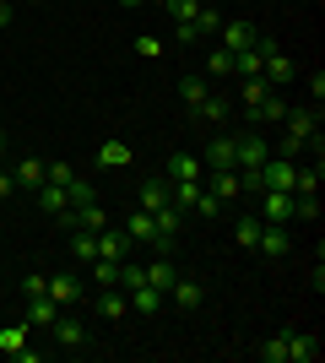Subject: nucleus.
Wrapping results in <instances>:
<instances>
[{
  "mask_svg": "<svg viewBox=\"0 0 325 363\" xmlns=\"http://www.w3.org/2000/svg\"><path fill=\"white\" fill-rule=\"evenodd\" d=\"M87 266H93V282H98V288H120V260H103V255H98V260H87Z\"/></svg>",
  "mask_w": 325,
  "mask_h": 363,
  "instance_id": "29",
  "label": "nucleus"
},
{
  "mask_svg": "<svg viewBox=\"0 0 325 363\" xmlns=\"http://www.w3.org/2000/svg\"><path fill=\"white\" fill-rule=\"evenodd\" d=\"M141 277H147V288L169 293V288H173V277H179V266H173V260H147V266H141Z\"/></svg>",
  "mask_w": 325,
  "mask_h": 363,
  "instance_id": "21",
  "label": "nucleus"
},
{
  "mask_svg": "<svg viewBox=\"0 0 325 363\" xmlns=\"http://www.w3.org/2000/svg\"><path fill=\"white\" fill-rule=\"evenodd\" d=\"M206 76H233V55H228L222 44L212 49V60H206Z\"/></svg>",
  "mask_w": 325,
  "mask_h": 363,
  "instance_id": "36",
  "label": "nucleus"
},
{
  "mask_svg": "<svg viewBox=\"0 0 325 363\" xmlns=\"http://www.w3.org/2000/svg\"><path fill=\"white\" fill-rule=\"evenodd\" d=\"M130 157H136V152H130V141H120V136L98 141V168H125Z\"/></svg>",
  "mask_w": 325,
  "mask_h": 363,
  "instance_id": "18",
  "label": "nucleus"
},
{
  "mask_svg": "<svg viewBox=\"0 0 325 363\" xmlns=\"http://www.w3.org/2000/svg\"><path fill=\"white\" fill-rule=\"evenodd\" d=\"M136 55H141V60H157V55H163V38L141 33V38H136Z\"/></svg>",
  "mask_w": 325,
  "mask_h": 363,
  "instance_id": "39",
  "label": "nucleus"
},
{
  "mask_svg": "<svg viewBox=\"0 0 325 363\" xmlns=\"http://www.w3.org/2000/svg\"><path fill=\"white\" fill-rule=\"evenodd\" d=\"M293 190H261V223H293Z\"/></svg>",
  "mask_w": 325,
  "mask_h": 363,
  "instance_id": "5",
  "label": "nucleus"
},
{
  "mask_svg": "<svg viewBox=\"0 0 325 363\" xmlns=\"http://www.w3.org/2000/svg\"><path fill=\"white\" fill-rule=\"evenodd\" d=\"M201 163H206V168H239V152H233V136H228V130H222V136H212V141H206Z\"/></svg>",
  "mask_w": 325,
  "mask_h": 363,
  "instance_id": "13",
  "label": "nucleus"
},
{
  "mask_svg": "<svg viewBox=\"0 0 325 363\" xmlns=\"http://www.w3.org/2000/svg\"><path fill=\"white\" fill-rule=\"evenodd\" d=\"M147 6H163V0H147Z\"/></svg>",
  "mask_w": 325,
  "mask_h": 363,
  "instance_id": "47",
  "label": "nucleus"
},
{
  "mask_svg": "<svg viewBox=\"0 0 325 363\" xmlns=\"http://www.w3.org/2000/svg\"><path fill=\"white\" fill-rule=\"evenodd\" d=\"M320 358V336L314 331H287V363H314Z\"/></svg>",
  "mask_w": 325,
  "mask_h": 363,
  "instance_id": "14",
  "label": "nucleus"
},
{
  "mask_svg": "<svg viewBox=\"0 0 325 363\" xmlns=\"http://www.w3.org/2000/svg\"><path fill=\"white\" fill-rule=\"evenodd\" d=\"M65 196H71V206H87V201H93V184H87V179L76 174V179L65 184Z\"/></svg>",
  "mask_w": 325,
  "mask_h": 363,
  "instance_id": "38",
  "label": "nucleus"
},
{
  "mask_svg": "<svg viewBox=\"0 0 325 363\" xmlns=\"http://www.w3.org/2000/svg\"><path fill=\"white\" fill-rule=\"evenodd\" d=\"M38 206H44L49 217H60L65 206H71V196H65V184H49V179H44V184H38Z\"/></svg>",
  "mask_w": 325,
  "mask_h": 363,
  "instance_id": "27",
  "label": "nucleus"
},
{
  "mask_svg": "<svg viewBox=\"0 0 325 363\" xmlns=\"http://www.w3.org/2000/svg\"><path fill=\"white\" fill-rule=\"evenodd\" d=\"M136 206H141V212H163V206H169V174L141 184V201H136Z\"/></svg>",
  "mask_w": 325,
  "mask_h": 363,
  "instance_id": "24",
  "label": "nucleus"
},
{
  "mask_svg": "<svg viewBox=\"0 0 325 363\" xmlns=\"http://www.w3.org/2000/svg\"><path fill=\"white\" fill-rule=\"evenodd\" d=\"M233 239H239V250H255V239H261V217H239V223H233Z\"/></svg>",
  "mask_w": 325,
  "mask_h": 363,
  "instance_id": "33",
  "label": "nucleus"
},
{
  "mask_svg": "<svg viewBox=\"0 0 325 363\" xmlns=\"http://www.w3.org/2000/svg\"><path fill=\"white\" fill-rule=\"evenodd\" d=\"M163 174H169V179H201V174H206V163L195 157V152H173Z\"/></svg>",
  "mask_w": 325,
  "mask_h": 363,
  "instance_id": "20",
  "label": "nucleus"
},
{
  "mask_svg": "<svg viewBox=\"0 0 325 363\" xmlns=\"http://www.w3.org/2000/svg\"><path fill=\"white\" fill-rule=\"evenodd\" d=\"M0 28H11V0H0Z\"/></svg>",
  "mask_w": 325,
  "mask_h": 363,
  "instance_id": "44",
  "label": "nucleus"
},
{
  "mask_svg": "<svg viewBox=\"0 0 325 363\" xmlns=\"http://www.w3.org/2000/svg\"><path fill=\"white\" fill-rule=\"evenodd\" d=\"M261 363H287V331L271 336V342H261Z\"/></svg>",
  "mask_w": 325,
  "mask_h": 363,
  "instance_id": "35",
  "label": "nucleus"
},
{
  "mask_svg": "<svg viewBox=\"0 0 325 363\" xmlns=\"http://www.w3.org/2000/svg\"><path fill=\"white\" fill-rule=\"evenodd\" d=\"M44 179H49V163H44V157H22V163H16V190H38Z\"/></svg>",
  "mask_w": 325,
  "mask_h": 363,
  "instance_id": "22",
  "label": "nucleus"
},
{
  "mask_svg": "<svg viewBox=\"0 0 325 363\" xmlns=\"http://www.w3.org/2000/svg\"><path fill=\"white\" fill-rule=\"evenodd\" d=\"M55 315H60V303L49 298V293H38V298H28V325H38V331H49V325H55Z\"/></svg>",
  "mask_w": 325,
  "mask_h": 363,
  "instance_id": "23",
  "label": "nucleus"
},
{
  "mask_svg": "<svg viewBox=\"0 0 325 363\" xmlns=\"http://www.w3.org/2000/svg\"><path fill=\"white\" fill-rule=\"evenodd\" d=\"M71 255H76V260H98V233L76 228V233H71Z\"/></svg>",
  "mask_w": 325,
  "mask_h": 363,
  "instance_id": "32",
  "label": "nucleus"
},
{
  "mask_svg": "<svg viewBox=\"0 0 325 363\" xmlns=\"http://www.w3.org/2000/svg\"><path fill=\"white\" fill-rule=\"evenodd\" d=\"M293 179H298L293 157H266L261 163V190H293Z\"/></svg>",
  "mask_w": 325,
  "mask_h": 363,
  "instance_id": "4",
  "label": "nucleus"
},
{
  "mask_svg": "<svg viewBox=\"0 0 325 363\" xmlns=\"http://www.w3.org/2000/svg\"><path fill=\"white\" fill-rule=\"evenodd\" d=\"M71 179H76V168H71V163H49V184H71Z\"/></svg>",
  "mask_w": 325,
  "mask_h": 363,
  "instance_id": "40",
  "label": "nucleus"
},
{
  "mask_svg": "<svg viewBox=\"0 0 325 363\" xmlns=\"http://www.w3.org/2000/svg\"><path fill=\"white\" fill-rule=\"evenodd\" d=\"M233 152H239V174H244V168H261L266 157H271L261 130H239V136H233Z\"/></svg>",
  "mask_w": 325,
  "mask_h": 363,
  "instance_id": "3",
  "label": "nucleus"
},
{
  "mask_svg": "<svg viewBox=\"0 0 325 363\" xmlns=\"http://www.w3.org/2000/svg\"><path fill=\"white\" fill-rule=\"evenodd\" d=\"M49 336H55L65 352H81V347H87V325H81V320H71V315H55Z\"/></svg>",
  "mask_w": 325,
  "mask_h": 363,
  "instance_id": "8",
  "label": "nucleus"
},
{
  "mask_svg": "<svg viewBox=\"0 0 325 363\" xmlns=\"http://www.w3.org/2000/svg\"><path fill=\"white\" fill-rule=\"evenodd\" d=\"M55 223H60L65 233H76V228H87V233H98V228L108 223V212H103V206H98V201H87V206H65V212L55 217Z\"/></svg>",
  "mask_w": 325,
  "mask_h": 363,
  "instance_id": "2",
  "label": "nucleus"
},
{
  "mask_svg": "<svg viewBox=\"0 0 325 363\" xmlns=\"http://www.w3.org/2000/svg\"><path fill=\"white\" fill-rule=\"evenodd\" d=\"M195 212H201V217H217V212H222V201H217L212 190H201V201H195Z\"/></svg>",
  "mask_w": 325,
  "mask_h": 363,
  "instance_id": "42",
  "label": "nucleus"
},
{
  "mask_svg": "<svg viewBox=\"0 0 325 363\" xmlns=\"http://www.w3.org/2000/svg\"><path fill=\"white\" fill-rule=\"evenodd\" d=\"M130 250H136V244H130V233H125V228H98V255L103 260H130Z\"/></svg>",
  "mask_w": 325,
  "mask_h": 363,
  "instance_id": "7",
  "label": "nucleus"
},
{
  "mask_svg": "<svg viewBox=\"0 0 325 363\" xmlns=\"http://www.w3.org/2000/svg\"><path fill=\"white\" fill-rule=\"evenodd\" d=\"M120 6H147V0H120Z\"/></svg>",
  "mask_w": 325,
  "mask_h": 363,
  "instance_id": "45",
  "label": "nucleus"
},
{
  "mask_svg": "<svg viewBox=\"0 0 325 363\" xmlns=\"http://www.w3.org/2000/svg\"><path fill=\"white\" fill-rule=\"evenodd\" d=\"M44 282H49V298L55 303H81V293H87L76 272H55V277H44Z\"/></svg>",
  "mask_w": 325,
  "mask_h": 363,
  "instance_id": "12",
  "label": "nucleus"
},
{
  "mask_svg": "<svg viewBox=\"0 0 325 363\" xmlns=\"http://www.w3.org/2000/svg\"><path fill=\"white\" fill-rule=\"evenodd\" d=\"M206 92H212V76H179V98H185V108H201Z\"/></svg>",
  "mask_w": 325,
  "mask_h": 363,
  "instance_id": "25",
  "label": "nucleus"
},
{
  "mask_svg": "<svg viewBox=\"0 0 325 363\" xmlns=\"http://www.w3.org/2000/svg\"><path fill=\"white\" fill-rule=\"evenodd\" d=\"M38 293H49V282H44V277H38V272H33V277H22V298H38Z\"/></svg>",
  "mask_w": 325,
  "mask_h": 363,
  "instance_id": "41",
  "label": "nucleus"
},
{
  "mask_svg": "<svg viewBox=\"0 0 325 363\" xmlns=\"http://www.w3.org/2000/svg\"><path fill=\"white\" fill-rule=\"evenodd\" d=\"M125 315H130L125 288H98V320H125Z\"/></svg>",
  "mask_w": 325,
  "mask_h": 363,
  "instance_id": "17",
  "label": "nucleus"
},
{
  "mask_svg": "<svg viewBox=\"0 0 325 363\" xmlns=\"http://www.w3.org/2000/svg\"><path fill=\"white\" fill-rule=\"evenodd\" d=\"M261 76H266V82H271V87H287V82H293V76H298V65L287 60L282 49H271V55H266V65H261Z\"/></svg>",
  "mask_w": 325,
  "mask_h": 363,
  "instance_id": "15",
  "label": "nucleus"
},
{
  "mask_svg": "<svg viewBox=\"0 0 325 363\" xmlns=\"http://www.w3.org/2000/svg\"><path fill=\"white\" fill-rule=\"evenodd\" d=\"M314 136H320V108H287V120H282V141H277V157H298Z\"/></svg>",
  "mask_w": 325,
  "mask_h": 363,
  "instance_id": "1",
  "label": "nucleus"
},
{
  "mask_svg": "<svg viewBox=\"0 0 325 363\" xmlns=\"http://www.w3.org/2000/svg\"><path fill=\"white\" fill-rule=\"evenodd\" d=\"M261 65H266L261 49H239V55H233V76H239V82H244V76H261Z\"/></svg>",
  "mask_w": 325,
  "mask_h": 363,
  "instance_id": "28",
  "label": "nucleus"
},
{
  "mask_svg": "<svg viewBox=\"0 0 325 363\" xmlns=\"http://www.w3.org/2000/svg\"><path fill=\"white\" fill-rule=\"evenodd\" d=\"M190 28H195V38H217V28H222V11H217L212 0H201V11L190 16Z\"/></svg>",
  "mask_w": 325,
  "mask_h": 363,
  "instance_id": "26",
  "label": "nucleus"
},
{
  "mask_svg": "<svg viewBox=\"0 0 325 363\" xmlns=\"http://www.w3.org/2000/svg\"><path fill=\"white\" fill-rule=\"evenodd\" d=\"M195 114H201L206 125H222V120H228V98H222V92H206V104L195 108Z\"/></svg>",
  "mask_w": 325,
  "mask_h": 363,
  "instance_id": "30",
  "label": "nucleus"
},
{
  "mask_svg": "<svg viewBox=\"0 0 325 363\" xmlns=\"http://www.w3.org/2000/svg\"><path fill=\"white\" fill-rule=\"evenodd\" d=\"M169 303H173V309H201V303H206V288L195 282V277L179 272V277H173V288H169Z\"/></svg>",
  "mask_w": 325,
  "mask_h": 363,
  "instance_id": "10",
  "label": "nucleus"
},
{
  "mask_svg": "<svg viewBox=\"0 0 325 363\" xmlns=\"http://www.w3.org/2000/svg\"><path fill=\"white\" fill-rule=\"evenodd\" d=\"M125 298H130V315H157V309L169 303V293H157V288H147V282H136Z\"/></svg>",
  "mask_w": 325,
  "mask_h": 363,
  "instance_id": "16",
  "label": "nucleus"
},
{
  "mask_svg": "<svg viewBox=\"0 0 325 363\" xmlns=\"http://www.w3.org/2000/svg\"><path fill=\"white\" fill-rule=\"evenodd\" d=\"M22 347H28V325H6V331H0V352H6V358H16Z\"/></svg>",
  "mask_w": 325,
  "mask_h": 363,
  "instance_id": "34",
  "label": "nucleus"
},
{
  "mask_svg": "<svg viewBox=\"0 0 325 363\" xmlns=\"http://www.w3.org/2000/svg\"><path fill=\"white\" fill-rule=\"evenodd\" d=\"M125 233H130V244H152V250H157V223H152V212H141V206H136V217H125Z\"/></svg>",
  "mask_w": 325,
  "mask_h": 363,
  "instance_id": "19",
  "label": "nucleus"
},
{
  "mask_svg": "<svg viewBox=\"0 0 325 363\" xmlns=\"http://www.w3.org/2000/svg\"><path fill=\"white\" fill-rule=\"evenodd\" d=\"M217 38H222V49H228V55H239V49H255V38H261V28L239 16V22H222V28H217Z\"/></svg>",
  "mask_w": 325,
  "mask_h": 363,
  "instance_id": "6",
  "label": "nucleus"
},
{
  "mask_svg": "<svg viewBox=\"0 0 325 363\" xmlns=\"http://www.w3.org/2000/svg\"><path fill=\"white\" fill-rule=\"evenodd\" d=\"M244 120H249V125H282V120H287V104H282V92H266L261 104H249V108H244Z\"/></svg>",
  "mask_w": 325,
  "mask_h": 363,
  "instance_id": "9",
  "label": "nucleus"
},
{
  "mask_svg": "<svg viewBox=\"0 0 325 363\" xmlns=\"http://www.w3.org/2000/svg\"><path fill=\"white\" fill-rule=\"evenodd\" d=\"M0 157H6V130H0Z\"/></svg>",
  "mask_w": 325,
  "mask_h": 363,
  "instance_id": "46",
  "label": "nucleus"
},
{
  "mask_svg": "<svg viewBox=\"0 0 325 363\" xmlns=\"http://www.w3.org/2000/svg\"><path fill=\"white\" fill-rule=\"evenodd\" d=\"M255 250H261L266 260H282L287 250H293V239H287V228H282V223H261V239H255Z\"/></svg>",
  "mask_w": 325,
  "mask_h": 363,
  "instance_id": "11",
  "label": "nucleus"
},
{
  "mask_svg": "<svg viewBox=\"0 0 325 363\" xmlns=\"http://www.w3.org/2000/svg\"><path fill=\"white\" fill-rule=\"evenodd\" d=\"M266 92H277L266 76H244V82H239V98H244V108H249V104H261Z\"/></svg>",
  "mask_w": 325,
  "mask_h": 363,
  "instance_id": "31",
  "label": "nucleus"
},
{
  "mask_svg": "<svg viewBox=\"0 0 325 363\" xmlns=\"http://www.w3.org/2000/svg\"><path fill=\"white\" fill-rule=\"evenodd\" d=\"M163 11H169L173 22H190V16L201 11V0H163Z\"/></svg>",
  "mask_w": 325,
  "mask_h": 363,
  "instance_id": "37",
  "label": "nucleus"
},
{
  "mask_svg": "<svg viewBox=\"0 0 325 363\" xmlns=\"http://www.w3.org/2000/svg\"><path fill=\"white\" fill-rule=\"evenodd\" d=\"M11 190H16V174H6V168H0V201H11Z\"/></svg>",
  "mask_w": 325,
  "mask_h": 363,
  "instance_id": "43",
  "label": "nucleus"
}]
</instances>
